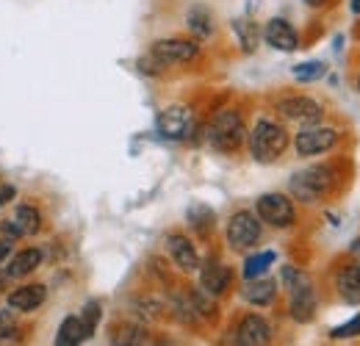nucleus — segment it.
<instances>
[{
  "label": "nucleus",
  "mask_w": 360,
  "mask_h": 346,
  "mask_svg": "<svg viewBox=\"0 0 360 346\" xmlns=\"http://www.w3.org/2000/svg\"><path fill=\"white\" fill-rule=\"evenodd\" d=\"M205 139L217 153H236L241 150V144L247 141V128L244 120L236 108H222L211 117L208 128H205Z\"/></svg>",
  "instance_id": "nucleus-2"
},
{
  "label": "nucleus",
  "mask_w": 360,
  "mask_h": 346,
  "mask_svg": "<svg viewBox=\"0 0 360 346\" xmlns=\"http://www.w3.org/2000/svg\"><path fill=\"white\" fill-rule=\"evenodd\" d=\"M335 291L347 305H360V266L349 263L335 274Z\"/></svg>",
  "instance_id": "nucleus-17"
},
{
  "label": "nucleus",
  "mask_w": 360,
  "mask_h": 346,
  "mask_svg": "<svg viewBox=\"0 0 360 346\" xmlns=\"http://www.w3.org/2000/svg\"><path fill=\"white\" fill-rule=\"evenodd\" d=\"M355 86H358V91H360V75H358V81H355Z\"/></svg>",
  "instance_id": "nucleus-36"
},
{
  "label": "nucleus",
  "mask_w": 360,
  "mask_h": 346,
  "mask_svg": "<svg viewBox=\"0 0 360 346\" xmlns=\"http://www.w3.org/2000/svg\"><path fill=\"white\" fill-rule=\"evenodd\" d=\"M155 128H158V133L164 139H169V141H186V139H191L197 133V120H194V111L188 105L175 103V105H167L158 114Z\"/></svg>",
  "instance_id": "nucleus-8"
},
{
  "label": "nucleus",
  "mask_w": 360,
  "mask_h": 346,
  "mask_svg": "<svg viewBox=\"0 0 360 346\" xmlns=\"http://www.w3.org/2000/svg\"><path fill=\"white\" fill-rule=\"evenodd\" d=\"M42 266V250H22V252H17L14 258L8 260V266H6V274H8V280L11 277H28V274H34L37 269Z\"/></svg>",
  "instance_id": "nucleus-20"
},
{
  "label": "nucleus",
  "mask_w": 360,
  "mask_h": 346,
  "mask_svg": "<svg viewBox=\"0 0 360 346\" xmlns=\"http://www.w3.org/2000/svg\"><path fill=\"white\" fill-rule=\"evenodd\" d=\"M167 252H169V258L172 263L178 266L180 271H197L200 269V255H197V247L191 244V238L188 236H183V233H169L167 236Z\"/></svg>",
  "instance_id": "nucleus-14"
},
{
  "label": "nucleus",
  "mask_w": 360,
  "mask_h": 346,
  "mask_svg": "<svg viewBox=\"0 0 360 346\" xmlns=\"http://www.w3.org/2000/svg\"><path fill=\"white\" fill-rule=\"evenodd\" d=\"M247 141H250V155L258 164H274L288 147V130L274 120H258L255 128L247 133Z\"/></svg>",
  "instance_id": "nucleus-3"
},
{
  "label": "nucleus",
  "mask_w": 360,
  "mask_h": 346,
  "mask_svg": "<svg viewBox=\"0 0 360 346\" xmlns=\"http://www.w3.org/2000/svg\"><path fill=\"white\" fill-rule=\"evenodd\" d=\"M349 11H352V14H360V0H349Z\"/></svg>",
  "instance_id": "nucleus-34"
},
{
  "label": "nucleus",
  "mask_w": 360,
  "mask_h": 346,
  "mask_svg": "<svg viewBox=\"0 0 360 346\" xmlns=\"http://www.w3.org/2000/svg\"><path fill=\"white\" fill-rule=\"evenodd\" d=\"M333 183H335L333 169L324 167V164H314L308 169H300V172L291 174L288 191H291V200H300L305 205H314V203H321L333 191Z\"/></svg>",
  "instance_id": "nucleus-4"
},
{
  "label": "nucleus",
  "mask_w": 360,
  "mask_h": 346,
  "mask_svg": "<svg viewBox=\"0 0 360 346\" xmlns=\"http://www.w3.org/2000/svg\"><path fill=\"white\" fill-rule=\"evenodd\" d=\"M280 280L288 291V313L297 324H308L316 319V307H319V300H316L314 283L305 271H300L297 266H283L280 269Z\"/></svg>",
  "instance_id": "nucleus-1"
},
{
  "label": "nucleus",
  "mask_w": 360,
  "mask_h": 346,
  "mask_svg": "<svg viewBox=\"0 0 360 346\" xmlns=\"http://www.w3.org/2000/svg\"><path fill=\"white\" fill-rule=\"evenodd\" d=\"M291 75H294V81H300V84H316V81H321V78L327 75V64L319 61V58L300 61V64L291 67Z\"/></svg>",
  "instance_id": "nucleus-24"
},
{
  "label": "nucleus",
  "mask_w": 360,
  "mask_h": 346,
  "mask_svg": "<svg viewBox=\"0 0 360 346\" xmlns=\"http://www.w3.org/2000/svg\"><path fill=\"white\" fill-rule=\"evenodd\" d=\"M47 300V288L45 286H39V283H34V286H20V288H14L11 294H8V307L11 310H17V313H34V310H39Z\"/></svg>",
  "instance_id": "nucleus-15"
},
{
  "label": "nucleus",
  "mask_w": 360,
  "mask_h": 346,
  "mask_svg": "<svg viewBox=\"0 0 360 346\" xmlns=\"http://www.w3.org/2000/svg\"><path fill=\"white\" fill-rule=\"evenodd\" d=\"M302 3H305L308 8H321V6H327L330 0H302Z\"/></svg>",
  "instance_id": "nucleus-33"
},
{
  "label": "nucleus",
  "mask_w": 360,
  "mask_h": 346,
  "mask_svg": "<svg viewBox=\"0 0 360 346\" xmlns=\"http://www.w3.org/2000/svg\"><path fill=\"white\" fill-rule=\"evenodd\" d=\"M233 346H269L271 344V324L258 316V313H247L236 330L230 333Z\"/></svg>",
  "instance_id": "nucleus-11"
},
{
  "label": "nucleus",
  "mask_w": 360,
  "mask_h": 346,
  "mask_svg": "<svg viewBox=\"0 0 360 346\" xmlns=\"http://www.w3.org/2000/svg\"><path fill=\"white\" fill-rule=\"evenodd\" d=\"M349 255H352V258H355V263L360 266V238H355V241L349 244Z\"/></svg>",
  "instance_id": "nucleus-32"
},
{
  "label": "nucleus",
  "mask_w": 360,
  "mask_h": 346,
  "mask_svg": "<svg viewBox=\"0 0 360 346\" xmlns=\"http://www.w3.org/2000/svg\"><path fill=\"white\" fill-rule=\"evenodd\" d=\"M147 346H175L172 341H147Z\"/></svg>",
  "instance_id": "nucleus-35"
},
{
  "label": "nucleus",
  "mask_w": 360,
  "mask_h": 346,
  "mask_svg": "<svg viewBox=\"0 0 360 346\" xmlns=\"http://www.w3.org/2000/svg\"><path fill=\"white\" fill-rule=\"evenodd\" d=\"M17 333V321H14V310H0V344H8Z\"/></svg>",
  "instance_id": "nucleus-28"
},
{
  "label": "nucleus",
  "mask_w": 360,
  "mask_h": 346,
  "mask_svg": "<svg viewBox=\"0 0 360 346\" xmlns=\"http://www.w3.org/2000/svg\"><path fill=\"white\" fill-rule=\"evenodd\" d=\"M261 39L269 44L271 50H280V53H294L300 47V34H297V28L285 17L266 20V25L261 31Z\"/></svg>",
  "instance_id": "nucleus-12"
},
{
  "label": "nucleus",
  "mask_w": 360,
  "mask_h": 346,
  "mask_svg": "<svg viewBox=\"0 0 360 346\" xmlns=\"http://www.w3.org/2000/svg\"><path fill=\"white\" fill-rule=\"evenodd\" d=\"M230 31L236 34V42L241 47V53H255V47L261 42V28L258 23L247 20V17H236L230 23Z\"/></svg>",
  "instance_id": "nucleus-19"
},
{
  "label": "nucleus",
  "mask_w": 360,
  "mask_h": 346,
  "mask_svg": "<svg viewBox=\"0 0 360 346\" xmlns=\"http://www.w3.org/2000/svg\"><path fill=\"white\" fill-rule=\"evenodd\" d=\"M84 341H89L86 330H84V321L81 316H67L56 333V341L53 346H81Z\"/></svg>",
  "instance_id": "nucleus-21"
},
{
  "label": "nucleus",
  "mask_w": 360,
  "mask_h": 346,
  "mask_svg": "<svg viewBox=\"0 0 360 346\" xmlns=\"http://www.w3.org/2000/svg\"><path fill=\"white\" fill-rule=\"evenodd\" d=\"M200 288H202V294H208V297H222L227 288H230V280H233V271H230V266H225L222 260L211 258L205 260V263H200Z\"/></svg>",
  "instance_id": "nucleus-13"
},
{
  "label": "nucleus",
  "mask_w": 360,
  "mask_h": 346,
  "mask_svg": "<svg viewBox=\"0 0 360 346\" xmlns=\"http://www.w3.org/2000/svg\"><path fill=\"white\" fill-rule=\"evenodd\" d=\"M150 61L164 70V67H178L188 64L200 56V42L197 39H183V37H167V39H155L147 50Z\"/></svg>",
  "instance_id": "nucleus-5"
},
{
  "label": "nucleus",
  "mask_w": 360,
  "mask_h": 346,
  "mask_svg": "<svg viewBox=\"0 0 360 346\" xmlns=\"http://www.w3.org/2000/svg\"><path fill=\"white\" fill-rule=\"evenodd\" d=\"M186 28L191 31V37L197 42H205L214 34V14L205 6H191L186 11Z\"/></svg>",
  "instance_id": "nucleus-18"
},
{
  "label": "nucleus",
  "mask_w": 360,
  "mask_h": 346,
  "mask_svg": "<svg viewBox=\"0 0 360 346\" xmlns=\"http://www.w3.org/2000/svg\"><path fill=\"white\" fill-rule=\"evenodd\" d=\"M0 230H3V238H11V241L22 236V233H20V227L14 224V219H6V222L0 224Z\"/></svg>",
  "instance_id": "nucleus-29"
},
{
  "label": "nucleus",
  "mask_w": 360,
  "mask_h": 346,
  "mask_svg": "<svg viewBox=\"0 0 360 346\" xmlns=\"http://www.w3.org/2000/svg\"><path fill=\"white\" fill-rule=\"evenodd\" d=\"M358 335H360V310L349 321H344V324H338V327L330 330V338H335V341H347V338H358Z\"/></svg>",
  "instance_id": "nucleus-26"
},
{
  "label": "nucleus",
  "mask_w": 360,
  "mask_h": 346,
  "mask_svg": "<svg viewBox=\"0 0 360 346\" xmlns=\"http://www.w3.org/2000/svg\"><path fill=\"white\" fill-rule=\"evenodd\" d=\"M14 194H17V188H14V186H3V188H0V208H3L6 203H11V200H14Z\"/></svg>",
  "instance_id": "nucleus-30"
},
{
  "label": "nucleus",
  "mask_w": 360,
  "mask_h": 346,
  "mask_svg": "<svg viewBox=\"0 0 360 346\" xmlns=\"http://www.w3.org/2000/svg\"><path fill=\"white\" fill-rule=\"evenodd\" d=\"M274 260H277V252H274V250H261V252L250 255V258L244 260V266H241V277H244V280L266 277V271L274 266Z\"/></svg>",
  "instance_id": "nucleus-22"
},
{
  "label": "nucleus",
  "mask_w": 360,
  "mask_h": 346,
  "mask_svg": "<svg viewBox=\"0 0 360 346\" xmlns=\"http://www.w3.org/2000/svg\"><path fill=\"white\" fill-rule=\"evenodd\" d=\"M14 224L20 227L22 236H34V233H39V227H42V214H39L34 205H20V208L14 211Z\"/></svg>",
  "instance_id": "nucleus-25"
},
{
  "label": "nucleus",
  "mask_w": 360,
  "mask_h": 346,
  "mask_svg": "<svg viewBox=\"0 0 360 346\" xmlns=\"http://www.w3.org/2000/svg\"><path fill=\"white\" fill-rule=\"evenodd\" d=\"M188 227L197 233V236H208V233H214V222H217V214L208 208V205H202V203H194L191 208H188Z\"/></svg>",
  "instance_id": "nucleus-23"
},
{
  "label": "nucleus",
  "mask_w": 360,
  "mask_h": 346,
  "mask_svg": "<svg viewBox=\"0 0 360 346\" xmlns=\"http://www.w3.org/2000/svg\"><path fill=\"white\" fill-rule=\"evenodd\" d=\"M244 302L255 305V307H269L277 300V283L269 277H258V280H247L241 288Z\"/></svg>",
  "instance_id": "nucleus-16"
},
{
  "label": "nucleus",
  "mask_w": 360,
  "mask_h": 346,
  "mask_svg": "<svg viewBox=\"0 0 360 346\" xmlns=\"http://www.w3.org/2000/svg\"><path fill=\"white\" fill-rule=\"evenodd\" d=\"M255 217L261 219V224L285 230L297 222V208H294V200L288 194L269 191V194H261L255 200Z\"/></svg>",
  "instance_id": "nucleus-6"
},
{
  "label": "nucleus",
  "mask_w": 360,
  "mask_h": 346,
  "mask_svg": "<svg viewBox=\"0 0 360 346\" xmlns=\"http://www.w3.org/2000/svg\"><path fill=\"white\" fill-rule=\"evenodd\" d=\"M338 144V130L330 128V125H302V130L297 133L294 139V147H297V155L300 158H314V155H324L330 153L333 147Z\"/></svg>",
  "instance_id": "nucleus-9"
},
{
  "label": "nucleus",
  "mask_w": 360,
  "mask_h": 346,
  "mask_svg": "<svg viewBox=\"0 0 360 346\" xmlns=\"http://www.w3.org/2000/svg\"><path fill=\"white\" fill-rule=\"evenodd\" d=\"M11 255V238H0V266Z\"/></svg>",
  "instance_id": "nucleus-31"
},
{
  "label": "nucleus",
  "mask_w": 360,
  "mask_h": 346,
  "mask_svg": "<svg viewBox=\"0 0 360 346\" xmlns=\"http://www.w3.org/2000/svg\"><path fill=\"white\" fill-rule=\"evenodd\" d=\"M227 247L233 252H247L261 241V219L255 217L252 211H236L233 217L227 219L225 230Z\"/></svg>",
  "instance_id": "nucleus-7"
},
{
  "label": "nucleus",
  "mask_w": 360,
  "mask_h": 346,
  "mask_svg": "<svg viewBox=\"0 0 360 346\" xmlns=\"http://www.w3.org/2000/svg\"><path fill=\"white\" fill-rule=\"evenodd\" d=\"M100 316H103V310H100V302H86L84 305V313H81V321H84V330H86V335H94V330H97V324H100Z\"/></svg>",
  "instance_id": "nucleus-27"
},
{
  "label": "nucleus",
  "mask_w": 360,
  "mask_h": 346,
  "mask_svg": "<svg viewBox=\"0 0 360 346\" xmlns=\"http://www.w3.org/2000/svg\"><path fill=\"white\" fill-rule=\"evenodd\" d=\"M277 114L285 120V122H297V125H316L321 122L324 117V108L321 103L308 97V94H291V97H283L277 100Z\"/></svg>",
  "instance_id": "nucleus-10"
}]
</instances>
